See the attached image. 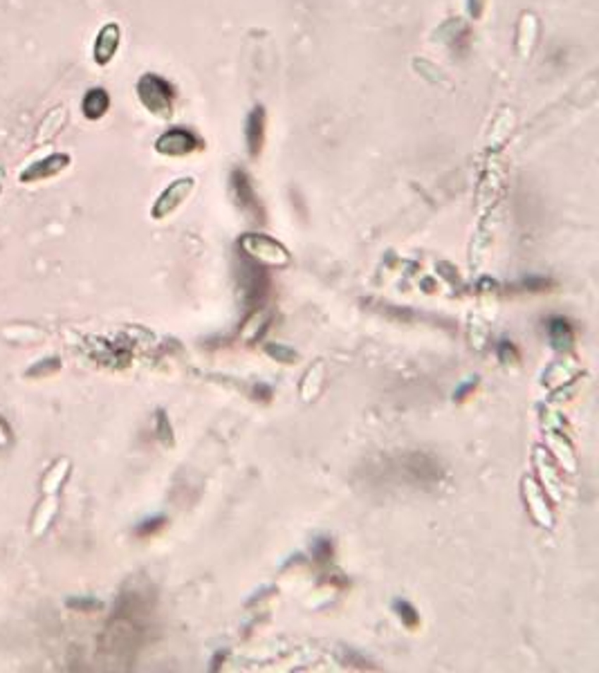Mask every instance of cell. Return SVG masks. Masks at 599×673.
<instances>
[{
    "label": "cell",
    "mask_w": 599,
    "mask_h": 673,
    "mask_svg": "<svg viewBox=\"0 0 599 673\" xmlns=\"http://www.w3.org/2000/svg\"><path fill=\"white\" fill-rule=\"evenodd\" d=\"M137 90H140L142 104L149 108L153 115H157V117L171 115V110H173V99H171V85L164 79L155 77V75H146L140 81Z\"/></svg>",
    "instance_id": "cell-1"
},
{
    "label": "cell",
    "mask_w": 599,
    "mask_h": 673,
    "mask_svg": "<svg viewBox=\"0 0 599 673\" xmlns=\"http://www.w3.org/2000/svg\"><path fill=\"white\" fill-rule=\"evenodd\" d=\"M193 191V180L191 178H182L178 182H173L162 195L160 200H157L155 209H153V216L155 218H164L168 216L171 211H175L178 206L189 198V193Z\"/></svg>",
    "instance_id": "cell-2"
},
{
    "label": "cell",
    "mask_w": 599,
    "mask_h": 673,
    "mask_svg": "<svg viewBox=\"0 0 599 673\" xmlns=\"http://www.w3.org/2000/svg\"><path fill=\"white\" fill-rule=\"evenodd\" d=\"M198 149V140L193 137L189 130H182V128H173L164 132L160 140H157V151L162 155H189Z\"/></svg>",
    "instance_id": "cell-3"
},
{
    "label": "cell",
    "mask_w": 599,
    "mask_h": 673,
    "mask_svg": "<svg viewBox=\"0 0 599 673\" xmlns=\"http://www.w3.org/2000/svg\"><path fill=\"white\" fill-rule=\"evenodd\" d=\"M119 47V27L115 23H108V25L101 27L99 36L94 41V61L99 66H106L110 58L115 56Z\"/></svg>",
    "instance_id": "cell-4"
},
{
    "label": "cell",
    "mask_w": 599,
    "mask_h": 673,
    "mask_svg": "<svg viewBox=\"0 0 599 673\" xmlns=\"http://www.w3.org/2000/svg\"><path fill=\"white\" fill-rule=\"evenodd\" d=\"M536 32H539V23H536V16L525 11L519 23V39H517V47L521 56H530L532 45L536 41Z\"/></svg>",
    "instance_id": "cell-5"
},
{
    "label": "cell",
    "mask_w": 599,
    "mask_h": 673,
    "mask_svg": "<svg viewBox=\"0 0 599 673\" xmlns=\"http://www.w3.org/2000/svg\"><path fill=\"white\" fill-rule=\"evenodd\" d=\"M68 164V155H54V157H47V160L39 162L30 166L25 173H23V182H34V180H43V178H50L54 173H58L61 168Z\"/></svg>",
    "instance_id": "cell-6"
},
{
    "label": "cell",
    "mask_w": 599,
    "mask_h": 673,
    "mask_svg": "<svg viewBox=\"0 0 599 673\" xmlns=\"http://www.w3.org/2000/svg\"><path fill=\"white\" fill-rule=\"evenodd\" d=\"M245 240H247V242H252V245H256V249H254V247H247V252H249V254H256V256H261V259H265V261L280 263V261H285V259H288V256H285V249L280 247V245H276L274 240H270V238H263V236H247Z\"/></svg>",
    "instance_id": "cell-7"
},
{
    "label": "cell",
    "mask_w": 599,
    "mask_h": 673,
    "mask_svg": "<svg viewBox=\"0 0 599 673\" xmlns=\"http://www.w3.org/2000/svg\"><path fill=\"white\" fill-rule=\"evenodd\" d=\"M108 106H110L108 94L101 88H94V90H90L88 94H85L83 113H85V117H88V119H99V117L106 115Z\"/></svg>",
    "instance_id": "cell-8"
},
{
    "label": "cell",
    "mask_w": 599,
    "mask_h": 673,
    "mask_svg": "<svg viewBox=\"0 0 599 673\" xmlns=\"http://www.w3.org/2000/svg\"><path fill=\"white\" fill-rule=\"evenodd\" d=\"M263 126H265V113L259 108L249 115L247 121V142H249V151L252 155H259L261 144H263Z\"/></svg>",
    "instance_id": "cell-9"
},
{
    "label": "cell",
    "mask_w": 599,
    "mask_h": 673,
    "mask_svg": "<svg viewBox=\"0 0 599 673\" xmlns=\"http://www.w3.org/2000/svg\"><path fill=\"white\" fill-rule=\"evenodd\" d=\"M66 124V108H54V110H50L47 113V117L43 119V124H41V128H39V142H45V140H50V137H54V135L61 130V126Z\"/></svg>",
    "instance_id": "cell-10"
},
{
    "label": "cell",
    "mask_w": 599,
    "mask_h": 673,
    "mask_svg": "<svg viewBox=\"0 0 599 673\" xmlns=\"http://www.w3.org/2000/svg\"><path fill=\"white\" fill-rule=\"evenodd\" d=\"M54 510H56V498L54 500L50 498V500H47V505L39 510V514H36V523H34V532L36 534H41L45 525L50 523V517L54 514Z\"/></svg>",
    "instance_id": "cell-11"
}]
</instances>
